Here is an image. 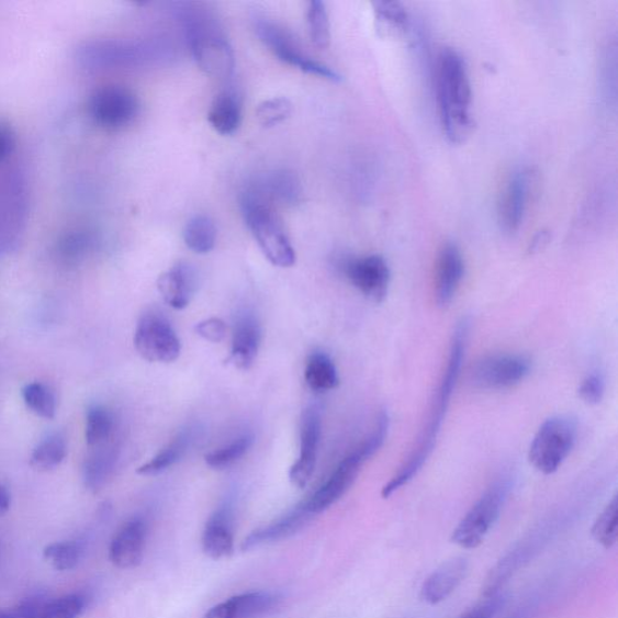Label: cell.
Listing matches in <instances>:
<instances>
[{
  "mask_svg": "<svg viewBox=\"0 0 618 618\" xmlns=\"http://www.w3.org/2000/svg\"><path fill=\"white\" fill-rule=\"evenodd\" d=\"M469 333L470 322L468 319H463L457 324L452 336L447 368L442 374L438 393H436L434 398L427 426L423 429L417 446L409 454L407 462L400 468L393 479L383 487L382 496L384 499L391 498L394 493L406 486V484L418 475L424 464L428 462L436 441H438L447 408L450 406V400L459 379L460 370H462Z\"/></svg>",
  "mask_w": 618,
  "mask_h": 618,
  "instance_id": "1",
  "label": "cell"
},
{
  "mask_svg": "<svg viewBox=\"0 0 618 618\" xmlns=\"http://www.w3.org/2000/svg\"><path fill=\"white\" fill-rule=\"evenodd\" d=\"M436 91L441 124L448 141L463 143L474 126L469 71L462 55L443 48L436 68Z\"/></svg>",
  "mask_w": 618,
  "mask_h": 618,
  "instance_id": "2",
  "label": "cell"
},
{
  "mask_svg": "<svg viewBox=\"0 0 618 618\" xmlns=\"http://www.w3.org/2000/svg\"><path fill=\"white\" fill-rule=\"evenodd\" d=\"M177 14L200 68L213 78H229L235 68L233 47L210 12L195 4H184Z\"/></svg>",
  "mask_w": 618,
  "mask_h": 618,
  "instance_id": "3",
  "label": "cell"
},
{
  "mask_svg": "<svg viewBox=\"0 0 618 618\" xmlns=\"http://www.w3.org/2000/svg\"><path fill=\"white\" fill-rule=\"evenodd\" d=\"M390 416L381 411L374 427L366 440L353 452L337 465L329 479L304 502L307 512L313 516L327 510L349 491L356 482L361 467L368 462L384 445L390 430Z\"/></svg>",
  "mask_w": 618,
  "mask_h": 618,
  "instance_id": "4",
  "label": "cell"
},
{
  "mask_svg": "<svg viewBox=\"0 0 618 618\" xmlns=\"http://www.w3.org/2000/svg\"><path fill=\"white\" fill-rule=\"evenodd\" d=\"M241 213L258 245L277 268H293L296 252L268 199L256 188L248 189L240 201Z\"/></svg>",
  "mask_w": 618,
  "mask_h": 618,
  "instance_id": "5",
  "label": "cell"
},
{
  "mask_svg": "<svg viewBox=\"0 0 618 618\" xmlns=\"http://www.w3.org/2000/svg\"><path fill=\"white\" fill-rule=\"evenodd\" d=\"M29 177L19 165L0 166V257L8 256L22 239L30 215Z\"/></svg>",
  "mask_w": 618,
  "mask_h": 618,
  "instance_id": "6",
  "label": "cell"
},
{
  "mask_svg": "<svg viewBox=\"0 0 618 618\" xmlns=\"http://www.w3.org/2000/svg\"><path fill=\"white\" fill-rule=\"evenodd\" d=\"M513 488L512 477L504 476L492 483L472 506L453 531L452 541L463 549H476L486 539L499 519L504 504Z\"/></svg>",
  "mask_w": 618,
  "mask_h": 618,
  "instance_id": "7",
  "label": "cell"
},
{
  "mask_svg": "<svg viewBox=\"0 0 618 618\" xmlns=\"http://www.w3.org/2000/svg\"><path fill=\"white\" fill-rule=\"evenodd\" d=\"M576 423L565 416H557L543 422L532 439L529 463L544 475L559 470L572 453L576 442Z\"/></svg>",
  "mask_w": 618,
  "mask_h": 618,
  "instance_id": "8",
  "label": "cell"
},
{
  "mask_svg": "<svg viewBox=\"0 0 618 618\" xmlns=\"http://www.w3.org/2000/svg\"><path fill=\"white\" fill-rule=\"evenodd\" d=\"M155 57L149 43L133 41H92L78 48L80 66L91 70L137 67Z\"/></svg>",
  "mask_w": 618,
  "mask_h": 618,
  "instance_id": "9",
  "label": "cell"
},
{
  "mask_svg": "<svg viewBox=\"0 0 618 618\" xmlns=\"http://www.w3.org/2000/svg\"><path fill=\"white\" fill-rule=\"evenodd\" d=\"M256 31L260 41L270 48V52L282 63L293 66L307 75L319 77L333 82L342 81L332 67L318 63L304 55L292 34L268 19H257Z\"/></svg>",
  "mask_w": 618,
  "mask_h": 618,
  "instance_id": "10",
  "label": "cell"
},
{
  "mask_svg": "<svg viewBox=\"0 0 618 618\" xmlns=\"http://www.w3.org/2000/svg\"><path fill=\"white\" fill-rule=\"evenodd\" d=\"M133 342L138 355L149 362H173L181 351L180 339L172 324L157 312L142 315Z\"/></svg>",
  "mask_w": 618,
  "mask_h": 618,
  "instance_id": "11",
  "label": "cell"
},
{
  "mask_svg": "<svg viewBox=\"0 0 618 618\" xmlns=\"http://www.w3.org/2000/svg\"><path fill=\"white\" fill-rule=\"evenodd\" d=\"M138 112V97L121 85H105L90 97L89 113L94 123L104 128H123L137 117Z\"/></svg>",
  "mask_w": 618,
  "mask_h": 618,
  "instance_id": "12",
  "label": "cell"
},
{
  "mask_svg": "<svg viewBox=\"0 0 618 618\" xmlns=\"http://www.w3.org/2000/svg\"><path fill=\"white\" fill-rule=\"evenodd\" d=\"M531 361L520 355H494L481 359L471 372V381L481 390L502 391L527 379Z\"/></svg>",
  "mask_w": 618,
  "mask_h": 618,
  "instance_id": "13",
  "label": "cell"
},
{
  "mask_svg": "<svg viewBox=\"0 0 618 618\" xmlns=\"http://www.w3.org/2000/svg\"><path fill=\"white\" fill-rule=\"evenodd\" d=\"M322 423V408L319 404H310L304 411L301 420L300 454L289 472L290 482L299 490L307 486L314 474L315 467H317Z\"/></svg>",
  "mask_w": 618,
  "mask_h": 618,
  "instance_id": "14",
  "label": "cell"
},
{
  "mask_svg": "<svg viewBox=\"0 0 618 618\" xmlns=\"http://www.w3.org/2000/svg\"><path fill=\"white\" fill-rule=\"evenodd\" d=\"M342 271L348 281L374 304H381L390 292L391 269L381 256L348 259L342 265Z\"/></svg>",
  "mask_w": 618,
  "mask_h": 618,
  "instance_id": "15",
  "label": "cell"
},
{
  "mask_svg": "<svg viewBox=\"0 0 618 618\" xmlns=\"http://www.w3.org/2000/svg\"><path fill=\"white\" fill-rule=\"evenodd\" d=\"M549 540L550 537L544 536V531H542L539 532V535H532L519 541V543L492 569L482 587L483 596L491 597L502 592L507 581L510 580L520 568H524L528 562L535 559Z\"/></svg>",
  "mask_w": 618,
  "mask_h": 618,
  "instance_id": "16",
  "label": "cell"
},
{
  "mask_svg": "<svg viewBox=\"0 0 618 618\" xmlns=\"http://www.w3.org/2000/svg\"><path fill=\"white\" fill-rule=\"evenodd\" d=\"M531 187L530 172L520 168L507 179L499 201V224L504 233L516 234L523 226Z\"/></svg>",
  "mask_w": 618,
  "mask_h": 618,
  "instance_id": "17",
  "label": "cell"
},
{
  "mask_svg": "<svg viewBox=\"0 0 618 618\" xmlns=\"http://www.w3.org/2000/svg\"><path fill=\"white\" fill-rule=\"evenodd\" d=\"M148 523L143 517H133L120 528L109 548V560L120 569L138 566L147 542Z\"/></svg>",
  "mask_w": 618,
  "mask_h": 618,
  "instance_id": "18",
  "label": "cell"
},
{
  "mask_svg": "<svg viewBox=\"0 0 618 618\" xmlns=\"http://www.w3.org/2000/svg\"><path fill=\"white\" fill-rule=\"evenodd\" d=\"M261 345V325L256 314L245 311L237 315L233 332L232 353L227 363L239 370H249L256 361Z\"/></svg>",
  "mask_w": 618,
  "mask_h": 618,
  "instance_id": "19",
  "label": "cell"
},
{
  "mask_svg": "<svg viewBox=\"0 0 618 618\" xmlns=\"http://www.w3.org/2000/svg\"><path fill=\"white\" fill-rule=\"evenodd\" d=\"M465 273L463 254L454 244H446L436 263V302L440 307L450 306Z\"/></svg>",
  "mask_w": 618,
  "mask_h": 618,
  "instance_id": "20",
  "label": "cell"
},
{
  "mask_svg": "<svg viewBox=\"0 0 618 618\" xmlns=\"http://www.w3.org/2000/svg\"><path fill=\"white\" fill-rule=\"evenodd\" d=\"M281 602L277 593L258 591L244 593L215 605L204 618H258Z\"/></svg>",
  "mask_w": 618,
  "mask_h": 618,
  "instance_id": "21",
  "label": "cell"
},
{
  "mask_svg": "<svg viewBox=\"0 0 618 618\" xmlns=\"http://www.w3.org/2000/svg\"><path fill=\"white\" fill-rule=\"evenodd\" d=\"M198 284L196 270L187 262H180L160 276L157 289L168 306L184 310L195 294Z\"/></svg>",
  "mask_w": 618,
  "mask_h": 618,
  "instance_id": "22",
  "label": "cell"
},
{
  "mask_svg": "<svg viewBox=\"0 0 618 618\" xmlns=\"http://www.w3.org/2000/svg\"><path fill=\"white\" fill-rule=\"evenodd\" d=\"M202 548L212 560H223L234 552V510L223 505L209 519L202 536Z\"/></svg>",
  "mask_w": 618,
  "mask_h": 618,
  "instance_id": "23",
  "label": "cell"
},
{
  "mask_svg": "<svg viewBox=\"0 0 618 618\" xmlns=\"http://www.w3.org/2000/svg\"><path fill=\"white\" fill-rule=\"evenodd\" d=\"M468 569V561L462 557L445 562L424 581L420 588L422 600L430 605L446 600L463 583Z\"/></svg>",
  "mask_w": 618,
  "mask_h": 618,
  "instance_id": "24",
  "label": "cell"
},
{
  "mask_svg": "<svg viewBox=\"0 0 618 618\" xmlns=\"http://www.w3.org/2000/svg\"><path fill=\"white\" fill-rule=\"evenodd\" d=\"M314 516L307 512L304 502L299 504L292 512L278 518L269 526L254 530L244 543L241 550L249 551L261 547V544L281 541L293 537L304 528Z\"/></svg>",
  "mask_w": 618,
  "mask_h": 618,
  "instance_id": "25",
  "label": "cell"
},
{
  "mask_svg": "<svg viewBox=\"0 0 618 618\" xmlns=\"http://www.w3.org/2000/svg\"><path fill=\"white\" fill-rule=\"evenodd\" d=\"M198 434L199 428L195 426H188L181 429L159 454L137 470V474L142 476H156L178 464L189 453L192 446L195 445Z\"/></svg>",
  "mask_w": 618,
  "mask_h": 618,
  "instance_id": "26",
  "label": "cell"
},
{
  "mask_svg": "<svg viewBox=\"0 0 618 618\" xmlns=\"http://www.w3.org/2000/svg\"><path fill=\"white\" fill-rule=\"evenodd\" d=\"M241 111L235 94L224 92L216 97L210 113L209 123L222 136H232L239 128Z\"/></svg>",
  "mask_w": 618,
  "mask_h": 618,
  "instance_id": "27",
  "label": "cell"
},
{
  "mask_svg": "<svg viewBox=\"0 0 618 618\" xmlns=\"http://www.w3.org/2000/svg\"><path fill=\"white\" fill-rule=\"evenodd\" d=\"M305 380L313 392L336 390L339 378L333 359L324 351H314L306 362Z\"/></svg>",
  "mask_w": 618,
  "mask_h": 618,
  "instance_id": "28",
  "label": "cell"
},
{
  "mask_svg": "<svg viewBox=\"0 0 618 618\" xmlns=\"http://www.w3.org/2000/svg\"><path fill=\"white\" fill-rule=\"evenodd\" d=\"M106 445V443H105ZM100 446L88 460L83 468V481L92 492H99L111 477L116 465V447Z\"/></svg>",
  "mask_w": 618,
  "mask_h": 618,
  "instance_id": "29",
  "label": "cell"
},
{
  "mask_svg": "<svg viewBox=\"0 0 618 618\" xmlns=\"http://www.w3.org/2000/svg\"><path fill=\"white\" fill-rule=\"evenodd\" d=\"M216 227L207 215H196L188 222L184 228L187 247L196 254L211 252L216 244Z\"/></svg>",
  "mask_w": 618,
  "mask_h": 618,
  "instance_id": "30",
  "label": "cell"
},
{
  "mask_svg": "<svg viewBox=\"0 0 618 618\" xmlns=\"http://www.w3.org/2000/svg\"><path fill=\"white\" fill-rule=\"evenodd\" d=\"M266 199H277L283 203L295 204L301 196L297 178L286 171L274 172L256 187Z\"/></svg>",
  "mask_w": 618,
  "mask_h": 618,
  "instance_id": "31",
  "label": "cell"
},
{
  "mask_svg": "<svg viewBox=\"0 0 618 618\" xmlns=\"http://www.w3.org/2000/svg\"><path fill=\"white\" fill-rule=\"evenodd\" d=\"M67 456V441L63 434L46 436L38 446L34 448L31 463L40 470H53L64 462Z\"/></svg>",
  "mask_w": 618,
  "mask_h": 618,
  "instance_id": "32",
  "label": "cell"
},
{
  "mask_svg": "<svg viewBox=\"0 0 618 618\" xmlns=\"http://www.w3.org/2000/svg\"><path fill=\"white\" fill-rule=\"evenodd\" d=\"M115 420L111 411L101 405L91 406L87 416L85 438L91 447H100L112 438Z\"/></svg>",
  "mask_w": 618,
  "mask_h": 618,
  "instance_id": "33",
  "label": "cell"
},
{
  "mask_svg": "<svg viewBox=\"0 0 618 618\" xmlns=\"http://www.w3.org/2000/svg\"><path fill=\"white\" fill-rule=\"evenodd\" d=\"M252 443L254 435L251 432L241 434L232 442L205 454V464L215 470L233 467L249 452Z\"/></svg>",
  "mask_w": 618,
  "mask_h": 618,
  "instance_id": "34",
  "label": "cell"
},
{
  "mask_svg": "<svg viewBox=\"0 0 618 618\" xmlns=\"http://www.w3.org/2000/svg\"><path fill=\"white\" fill-rule=\"evenodd\" d=\"M22 397L24 404L35 414L45 419L56 416L57 402L50 387L43 383L34 382L23 386Z\"/></svg>",
  "mask_w": 618,
  "mask_h": 618,
  "instance_id": "35",
  "label": "cell"
},
{
  "mask_svg": "<svg viewBox=\"0 0 618 618\" xmlns=\"http://www.w3.org/2000/svg\"><path fill=\"white\" fill-rule=\"evenodd\" d=\"M83 547L80 541H57L43 551L44 559L58 572H67L75 569L82 555Z\"/></svg>",
  "mask_w": 618,
  "mask_h": 618,
  "instance_id": "36",
  "label": "cell"
},
{
  "mask_svg": "<svg viewBox=\"0 0 618 618\" xmlns=\"http://www.w3.org/2000/svg\"><path fill=\"white\" fill-rule=\"evenodd\" d=\"M87 607V599L80 595H68L47 599L26 618H79Z\"/></svg>",
  "mask_w": 618,
  "mask_h": 618,
  "instance_id": "37",
  "label": "cell"
},
{
  "mask_svg": "<svg viewBox=\"0 0 618 618\" xmlns=\"http://www.w3.org/2000/svg\"><path fill=\"white\" fill-rule=\"evenodd\" d=\"M592 536L605 549H613L618 538V499L614 496L592 528Z\"/></svg>",
  "mask_w": 618,
  "mask_h": 618,
  "instance_id": "38",
  "label": "cell"
},
{
  "mask_svg": "<svg viewBox=\"0 0 618 618\" xmlns=\"http://www.w3.org/2000/svg\"><path fill=\"white\" fill-rule=\"evenodd\" d=\"M307 24L312 43L326 48L332 42L330 20L325 3L312 0L307 9Z\"/></svg>",
  "mask_w": 618,
  "mask_h": 618,
  "instance_id": "39",
  "label": "cell"
},
{
  "mask_svg": "<svg viewBox=\"0 0 618 618\" xmlns=\"http://www.w3.org/2000/svg\"><path fill=\"white\" fill-rule=\"evenodd\" d=\"M375 20L380 30L400 33L407 31L408 16L402 4L392 2L373 3Z\"/></svg>",
  "mask_w": 618,
  "mask_h": 618,
  "instance_id": "40",
  "label": "cell"
},
{
  "mask_svg": "<svg viewBox=\"0 0 618 618\" xmlns=\"http://www.w3.org/2000/svg\"><path fill=\"white\" fill-rule=\"evenodd\" d=\"M293 114V103L284 97H276L262 102L257 108V119L263 127L280 125Z\"/></svg>",
  "mask_w": 618,
  "mask_h": 618,
  "instance_id": "41",
  "label": "cell"
},
{
  "mask_svg": "<svg viewBox=\"0 0 618 618\" xmlns=\"http://www.w3.org/2000/svg\"><path fill=\"white\" fill-rule=\"evenodd\" d=\"M507 602L508 596L506 593H496V595L491 597H484L483 602L460 618H494L506 607Z\"/></svg>",
  "mask_w": 618,
  "mask_h": 618,
  "instance_id": "42",
  "label": "cell"
},
{
  "mask_svg": "<svg viewBox=\"0 0 618 618\" xmlns=\"http://www.w3.org/2000/svg\"><path fill=\"white\" fill-rule=\"evenodd\" d=\"M605 394V381L599 373H591L578 386V396L586 404L597 405Z\"/></svg>",
  "mask_w": 618,
  "mask_h": 618,
  "instance_id": "43",
  "label": "cell"
},
{
  "mask_svg": "<svg viewBox=\"0 0 618 618\" xmlns=\"http://www.w3.org/2000/svg\"><path fill=\"white\" fill-rule=\"evenodd\" d=\"M47 600L44 593H36L10 608H0V618H26Z\"/></svg>",
  "mask_w": 618,
  "mask_h": 618,
  "instance_id": "44",
  "label": "cell"
},
{
  "mask_svg": "<svg viewBox=\"0 0 618 618\" xmlns=\"http://www.w3.org/2000/svg\"><path fill=\"white\" fill-rule=\"evenodd\" d=\"M196 334L212 344H220L226 337L227 327L221 318H210L195 326Z\"/></svg>",
  "mask_w": 618,
  "mask_h": 618,
  "instance_id": "45",
  "label": "cell"
},
{
  "mask_svg": "<svg viewBox=\"0 0 618 618\" xmlns=\"http://www.w3.org/2000/svg\"><path fill=\"white\" fill-rule=\"evenodd\" d=\"M16 147V136L12 128L0 121V166H3L10 159Z\"/></svg>",
  "mask_w": 618,
  "mask_h": 618,
  "instance_id": "46",
  "label": "cell"
},
{
  "mask_svg": "<svg viewBox=\"0 0 618 618\" xmlns=\"http://www.w3.org/2000/svg\"><path fill=\"white\" fill-rule=\"evenodd\" d=\"M91 245L90 236L83 233L71 234L63 241V251L68 258H77Z\"/></svg>",
  "mask_w": 618,
  "mask_h": 618,
  "instance_id": "47",
  "label": "cell"
},
{
  "mask_svg": "<svg viewBox=\"0 0 618 618\" xmlns=\"http://www.w3.org/2000/svg\"><path fill=\"white\" fill-rule=\"evenodd\" d=\"M539 610V603L536 599L530 600L525 605H520L514 614L506 618H532L537 615Z\"/></svg>",
  "mask_w": 618,
  "mask_h": 618,
  "instance_id": "48",
  "label": "cell"
},
{
  "mask_svg": "<svg viewBox=\"0 0 618 618\" xmlns=\"http://www.w3.org/2000/svg\"><path fill=\"white\" fill-rule=\"evenodd\" d=\"M549 241L550 234L548 232H540L538 235H536L535 239L531 240L529 251L539 252L549 245Z\"/></svg>",
  "mask_w": 618,
  "mask_h": 618,
  "instance_id": "49",
  "label": "cell"
},
{
  "mask_svg": "<svg viewBox=\"0 0 618 618\" xmlns=\"http://www.w3.org/2000/svg\"><path fill=\"white\" fill-rule=\"evenodd\" d=\"M11 505V495L4 484L0 483V517L8 514Z\"/></svg>",
  "mask_w": 618,
  "mask_h": 618,
  "instance_id": "50",
  "label": "cell"
}]
</instances>
